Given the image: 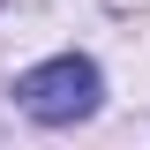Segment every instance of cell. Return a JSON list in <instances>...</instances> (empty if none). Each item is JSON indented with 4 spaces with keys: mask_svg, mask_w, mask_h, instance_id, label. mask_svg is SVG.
I'll return each instance as SVG.
<instances>
[{
    "mask_svg": "<svg viewBox=\"0 0 150 150\" xmlns=\"http://www.w3.org/2000/svg\"><path fill=\"white\" fill-rule=\"evenodd\" d=\"M15 105L30 112L38 128H75V120H90L98 112V60H83V53L38 60V68L15 83Z\"/></svg>",
    "mask_w": 150,
    "mask_h": 150,
    "instance_id": "cell-1",
    "label": "cell"
}]
</instances>
